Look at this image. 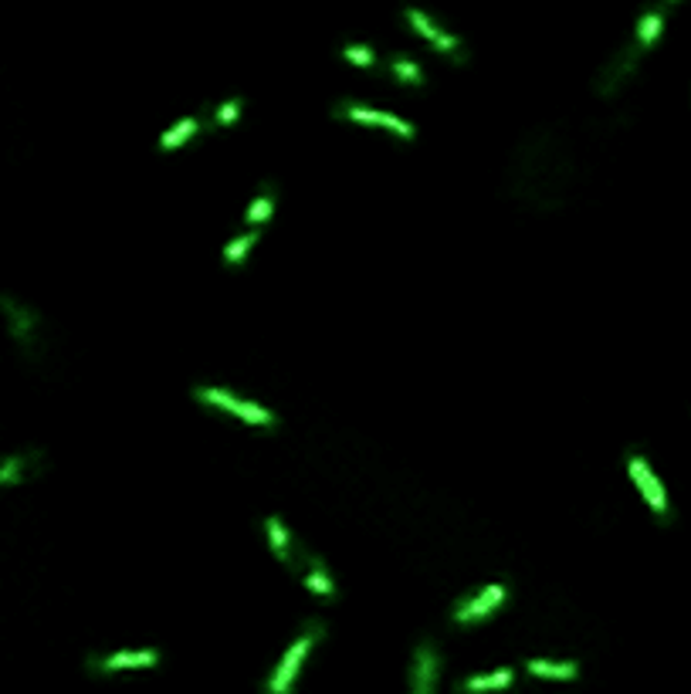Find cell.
<instances>
[{
	"mask_svg": "<svg viewBox=\"0 0 691 694\" xmlns=\"http://www.w3.org/2000/svg\"><path fill=\"white\" fill-rule=\"evenodd\" d=\"M323 633L325 630L319 620H308L306 627H302V633L292 640V647L285 650V657H281L278 667L272 671V678H268L262 694H292L295 681H298V671H302V661L308 657V650L323 640Z\"/></svg>",
	"mask_w": 691,
	"mask_h": 694,
	"instance_id": "cell-1",
	"label": "cell"
},
{
	"mask_svg": "<svg viewBox=\"0 0 691 694\" xmlns=\"http://www.w3.org/2000/svg\"><path fill=\"white\" fill-rule=\"evenodd\" d=\"M194 397H197L200 403H207V407H220V410H228V414L241 416V420L255 424V427H278V416L272 414V410H264V407H258V403H251V400H241V397H230L228 390L197 386Z\"/></svg>",
	"mask_w": 691,
	"mask_h": 694,
	"instance_id": "cell-2",
	"label": "cell"
},
{
	"mask_svg": "<svg viewBox=\"0 0 691 694\" xmlns=\"http://www.w3.org/2000/svg\"><path fill=\"white\" fill-rule=\"evenodd\" d=\"M0 312H4V319H7L11 339L31 356L34 349H38V332H41L38 312H34L31 305H24V302H17L14 295H0Z\"/></svg>",
	"mask_w": 691,
	"mask_h": 694,
	"instance_id": "cell-3",
	"label": "cell"
},
{
	"mask_svg": "<svg viewBox=\"0 0 691 694\" xmlns=\"http://www.w3.org/2000/svg\"><path fill=\"white\" fill-rule=\"evenodd\" d=\"M508 600V587H502V583H492V587H485V589H478V593H471L468 600H461L458 606H454V623H461V627H471V623H481V620H488L502 606V603Z\"/></svg>",
	"mask_w": 691,
	"mask_h": 694,
	"instance_id": "cell-4",
	"label": "cell"
},
{
	"mask_svg": "<svg viewBox=\"0 0 691 694\" xmlns=\"http://www.w3.org/2000/svg\"><path fill=\"white\" fill-rule=\"evenodd\" d=\"M403 17H407V24L414 28L424 41H428L430 47H437L441 55H447V58H458V62H464V47H461V38H454L451 31H445L434 17H428L424 11H417V7H407L403 11Z\"/></svg>",
	"mask_w": 691,
	"mask_h": 694,
	"instance_id": "cell-5",
	"label": "cell"
},
{
	"mask_svg": "<svg viewBox=\"0 0 691 694\" xmlns=\"http://www.w3.org/2000/svg\"><path fill=\"white\" fill-rule=\"evenodd\" d=\"M437 681H441V654L430 640H424L414 650V661H410L407 694H437Z\"/></svg>",
	"mask_w": 691,
	"mask_h": 694,
	"instance_id": "cell-6",
	"label": "cell"
},
{
	"mask_svg": "<svg viewBox=\"0 0 691 694\" xmlns=\"http://www.w3.org/2000/svg\"><path fill=\"white\" fill-rule=\"evenodd\" d=\"M627 467H630V478L634 484L641 488V494L647 498V505L654 509L658 518H668V501H664V488H661V481L654 478V471L647 467V461L641 454H630L627 458Z\"/></svg>",
	"mask_w": 691,
	"mask_h": 694,
	"instance_id": "cell-7",
	"label": "cell"
},
{
	"mask_svg": "<svg viewBox=\"0 0 691 694\" xmlns=\"http://www.w3.org/2000/svg\"><path fill=\"white\" fill-rule=\"evenodd\" d=\"M156 664H160L156 650H119L108 657H92L89 667L99 674H116V671H139V667H156Z\"/></svg>",
	"mask_w": 691,
	"mask_h": 694,
	"instance_id": "cell-8",
	"label": "cell"
},
{
	"mask_svg": "<svg viewBox=\"0 0 691 694\" xmlns=\"http://www.w3.org/2000/svg\"><path fill=\"white\" fill-rule=\"evenodd\" d=\"M264 535H268V549L275 553V559L281 566H289L295 570L298 562H302V549H298V542L292 539V532L281 525V518H264Z\"/></svg>",
	"mask_w": 691,
	"mask_h": 694,
	"instance_id": "cell-9",
	"label": "cell"
},
{
	"mask_svg": "<svg viewBox=\"0 0 691 694\" xmlns=\"http://www.w3.org/2000/svg\"><path fill=\"white\" fill-rule=\"evenodd\" d=\"M339 119H353V123H367V125H386V129H393L397 136L403 139H414V125L403 123V119H393V116H386V112H376V108H363L356 106V102H346V106L336 108Z\"/></svg>",
	"mask_w": 691,
	"mask_h": 694,
	"instance_id": "cell-10",
	"label": "cell"
},
{
	"mask_svg": "<svg viewBox=\"0 0 691 694\" xmlns=\"http://www.w3.org/2000/svg\"><path fill=\"white\" fill-rule=\"evenodd\" d=\"M41 471V450H24V454H11L0 458V488H14L21 481Z\"/></svg>",
	"mask_w": 691,
	"mask_h": 694,
	"instance_id": "cell-11",
	"label": "cell"
},
{
	"mask_svg": "<svg viewBox=\"0 0 691 694\" xmlns=\"http://www.w3.org/2000/svg\"><path fill=\"white\" fill-rule=\"evenodd\" d=\"M295 570H306V587L315 593V596H323V600H333L336 596V583H333V576L325 572L323 559H312L308 553H302V562L295 566Z\"/></svg>",
	"mask_w": 691,
	"mask_h": 694,
	"instance_id": "cell-12",
	"label": "cell"
},
{
	"mask_svg": "<svg viewBox=\"0 0 691 694\" xmlns=\"http://www.w3.org/2000/svg\"><path fill=\"white\" fill-rule=\"evenodd\" d=\"M661 28H664V11H661V7H654V11H647V14L641 17V24H637V45H634V51L627 55L624 72L634 68V62H637V55H641V51H647V47L654 45V38L661 34Z\"/></svg>",
	"mask_w": 691,
	"mask_h": 694,
	"instance_id": "cell-13",
	"label": "cell"
},
{
	"mask_svg": "<svg viewBox=\"0 0 691 694\" xmlns=\"http://www.w3.org/2000/svg\"><path fill=\"white\" fill-rule=\"evenodd\" d=\"M512 667H498L492 674H471V678L461 681V694H481V691H502V688H512Z\"/></svg>",
	"mask_w": 691,
	"mask_h": 694,
	"instance_id": "cell-14",
	"label": "cell"
},
{
	"mask_svg": "<svg viewBox=\"0 0 691 694\" xmlns=\"http://www.w3.org/2000/svg\"><path fill=\"white\" fill-rule=\"evenodd\" d=\"M525 671L532 674V678H546V681H573L580 674V664L576 661H529L525 664Z\"/></svg>",
	"mask_w": 691,
	"mask_h": 694,
	"instance_id": "cell-15",
	"label": "cell"
},
{
	"mask_svg": "<svg viewBox=\"0 0 691 694\" xmlns=\"http://www.w3.org/2000/svg\"><path fill=\"white\" fill-rule=\"evenodd\" d=\"M272 214H275V186L268 184L262 193H258V201L247 207L245 224L251 227V231H258L262 224H268V220H272Z\"/></svg>",
	"mask_w": 691,
	"mask_h": 694,
	"instance_id": "cell-16",
	"label": "cell"
},
{
	"mask_svg": "<svg viewBox=\"0 0 691 694\" xmlns=\"http://www.w3.org/2000/svg\"><path fill=\"white\" fill-rule=\"evenodd\" d=\"M197 129H200V119H184V123H177L173 129H169V133H163V136H160V150H163V153H169V150L184 146L186 139L197 136Z\"/></svg>",
	"mask_w": 691,
	"mask_h": 694,
	"instance_id": "cell-17",
	"label": "cell"
},
{
	"mask_svg": "<svg viewBox=\"0 0 691 694\" xmlns=\"http://www.w3.org/2000/svg\"><path fill=\"white\" fill-rule=\"evenodd\" d=\"M258 244V231H247V234H238L234 241H228V247H224V264L228 268H238V264L247 258V251Z\"/></svg>",
	"mask_w": 691,
	"mask_h": 694,
	"instance_id": "cell-18",
	"label": "cell"
},
{
	"mask_svg": "<svg viewBox=\"0 0 691 694\" xmlns=\"http://www.w3.org/2000/svg\"><path fill=\"white\" fill-rule=\"evenodd\" d=\"M390 75L397 78L400 85H414V89L417 85H424V72H420V64L410 62V58H400V55L390 62Z\"/></svg>",
	"mask_w": 691,
	"mask_h": 694,
	"instance_id": "cell-19",
	"label": "cell"
},
{
	"mask_svg": "<svg viewBox=\"0 0 691 694\" xmlns=\"http://www.w3.org/2000/svg\"><path fill=\"white\" fill-rule=\"evenodd\" d=\"M241 108H245L241 99H228V102H220L217 112L211 116V129H228L230 123H238V119H241Z\"/></svg>",
	"mask_w": 691,
	"mask_h": 694,
	"instance_id": "cell-20",
	"label": "cell"
},
{
	"mask_svg": "<svg viewBox=\"0 0 691 694\" xmlns=\"http://www.w3.org/2000/svg\"><path fill=\"white\" fill-rule=\"evenodd\" d=\"M342 58L359 64V68H373V64H376V51H373V47H363V45H346L342 47Z\"/></svg>",
	"mask_w": 691,
	"mask_h": 694,
	"instance_id": "cell-21",
	"label": "cell"
},
{
	"mask_svg": "<svg viewBox=\"0 0 691 694\" xmlns=\"http://www.w3.org/2000/svg\"><path fill=\"white\" fill-rule=\"evenodd\" d=\"M668 4H671V0H668Z\"/></svg>",
	"mask_w": 691,
	"mask_h": 694,
	"instance_id": "cell-22",
	"label": "cell"
}]
</instances>
